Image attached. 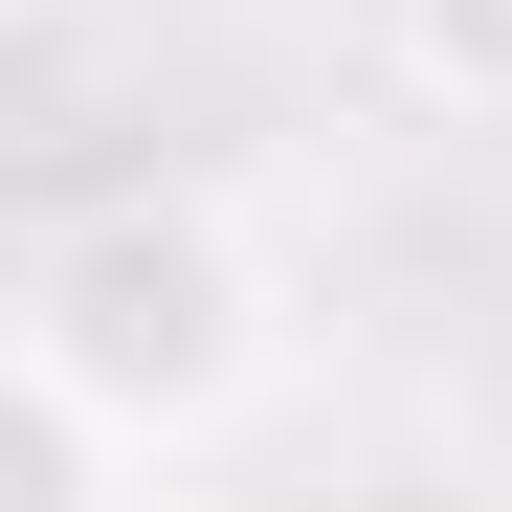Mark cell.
I'll list each match as a JSON object with an SVG mask.
<instances>
[{"mask_svg": "<svg viewBox=\"0 0 512 512\" xmlns=\"http://www.w3.org/2000/svg\"><path fill=\"white\" fill-rule=\"evenodd\" d=\"M23 357L112 423V446H201V423L268 379V268H245L223 201H90L23 268Z\"/></svg>", "mask_w": 512, "mask_h": 512, "instance_id": "6da1fadb", "label": "cell"}, {"mask_svg": "<svg viewBox=\"0 0 512 512\" xmlns=\"http://www.w3.org/2000/svg\"><path fill=\"white\" fill-rule=\"evenodd\" d=\"M112 468H134V446H112V423L67 401L45 357H23V334H0V512H134Z\"/></svg>", "mask_w": 512, "mask_h": 512, "instance_id": "7a4b0ae2", "label": "cell"}, {"mask_svg": "<svg viewBox=\"0 0 512 512\" xmlns=\"http://www.w3.org/2000/svg\"><path fill=\"white\" fill-rule=\"evenodd\" d=\"M379 45H401V90L446 112V134L512 112V0H379Z\"/></svg>", "mask_w": 512, "mask_h": 512, "instance_id": "3957f363", "label": "cell"}]
</instances>
